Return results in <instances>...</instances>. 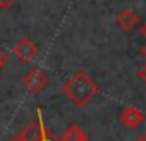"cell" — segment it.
<instances>
[{"instance_id": "obj_1", "label": "cell", "mask_w": 146, "mask_h": 141, "mask_svg": "<svg viewBox=\"0 0 146 141\" xmlns=\"http://www.w3.org/2000/svg\"><path fill=\"white\" fill-rule=\"evenodd\" d=\"M98 91H100L98 84L84 72V70H78L64 86L65 96L78 107H86L98 95Z\"/></svg>"}, {"instance_id": "obj_3", "label": "cell", "mask_w": 146, "mask_h": 141, "mask_svg": "<svg viewBox=\"0 0 146 141\" xmlns=\"http://www.w3.org/2000/svg\"><path fill=\"white\" fill-rule=\"evenodd\" d=\"M14 55L19 59V62L23 64H29L36 59L38 55V47L35 45V41H31L29 38H23L16 47H14Z\"/></svg>"}, {"instance_id": "obj_11", "label": "cell", "mask_w": 146, "mask_h": 141, "mask_svg": "<svg viewBox=\"0 0 146 141\" xmlns=\"http://www.w3.org/2000/svg\"><path fill=\"white\" fill-rule=\"evenodd\" d=\"M137 76H139V79H141L143 83H146V65L139 70V72H137Z\"/></svg>"}, {"instance_id": "obj_5", "label": "cell", "mask_w": 146, "mask_h": 141, "mask_svg": "<svg viewBox=\"0 0 146 141\" xmlns=\"http://www.w3.org/2000/svg\"><path fill=\"white\" fill-rule=\"evenodd\" d=\"M139 16L132 11V9H125L117 16V26L124 31V33H132V29L139 24Z\"/></svg>"}, {"instance_id": "obj_13", "label": "cell", "mask_w": 146, "mask_h": 141, "mask_svg": "<svg viewBox=\"0 0 146 141\" xmlns=\"http://www.w3.org/2000/svg\"><path fill=\"white\" fill-rule=\"evenodd\" d=\"M141 35H143V36L146 38V23H144V24L141 26Z\"/></svg>"}, {"instance_id": "obj_9", "label": "cell", "mask_w": 146, "mask_h": 141, "mask_svg": "<svg viewBox=\"0 0 146 141\" xmlns=\"http://www.w3.org/2000/svg\"><path fill=\"white\" fill-rule=\"evenodd\" d=\"M12 4H14V0H0V9L5 11L9 7H12Z\"/></svg>"}, {"instance_id": "obj_12", "label": "cell", "mask_w": 146, "mask_h": 141, "mask_svg": "<svg viewBox=\"0 0 146 141\" xmlns=\"http://www.w3.org/2000/svg\"><path fill=\"white\" fill-rule=\"evenodd\" d=\"M9 141H24V138H23V134L19 132V134H16V136H12Z\"/></svg>"}, {"instance_id": "obj_15", "label": "cell", "mask_w": 146, "mask_h": 141, "mask_svg": "<svg viewBox=\"0 0 146 141\" xmlns=\"http://www.w3.org/2000/svg\"><path fill=\"white\" fill-rule=\"evenodd\" d=\"M141 55H143V57H144V59H146V47H144V48H143V50H141Z\"/></svg>"}, {"instance_id": "obj_7", "label": "cell", "mask_w": 146, "mask_h": 141, "mask_svg": "<svg viewBox=\"0 0 146 141\" xmlns=\"http://www.w3.org/2000/svg\"><path fill=\"white\" fill-rule=\"evenodd\" d=\"M58 141H90V139H88V136H86V132L83 131L81 126L72 124V126L64 132V136H62Z\"/></svg>"}, {"instance_id": "obj_14", "label": "cell", "mask_w": 146, "mask_h": 141, "mask_svg": "<svg viewBox=\"0 0 146 141\" xmlns=\"http://www.w3.org/2000/svg\"><path fill=\"white\" fill-rule=\"evenodd\" d=\"M134 141H146V134H141L139 138H136Z\"/></svg>"}, {"instance_id": "obj_6", "label": "cell", "mask_w": 146, "mask_h": 141, "mask_svg": "<svg viewBox=\"0 0 146 141\" xmlns=\"http://www.w3.org/2000/svg\"><path fill=\"white\" fill-rule=\"evenodd\" d=\"M120 122L129 127V129H137L143 122H144V114L136 108V107H127L124 112H122V117H120Z\"/></svg>"}, {"instance_id": "obj_2", "label": "cell", "mask_w": 146, "mask_h": 141, "mask_svg": "<svg viewBox=\"0 0 146 141\" xmlns=\"http://www.w3.org/2000/svg\"><path fill=\"white\" fill-rule=\"evenodd\" d=\"M23 84L29 93H41L50 84V78L41 69H33L23 78Z\"/></svg>"}, {"instance_id": "obj_8", "label": "cell", "mask_w": 146, "mask_h": 141, "mask_svg": "<svg viewBox=\"0 0 146 141\" xmlns=\"http://www.w3.org/2000/svg\"><path fill=\"white\" fill-rule=\"evenodd\" d=\"M7 60H9V55H7L2 48H0V69H2V67L7 64Z\"/></svg>"}, {"instance_id": "obj_4", "label": "cell", "mask_w": 146, "mask_h": 141, "mask_svg": "<svg viewBox=\"0 0 146 141\" xmlns=\"http://www.w3.org/2000/svg\"><path fill=\"white\" fill-rule=\"evenodd\" d=\"M45 132H46V127H45V122H43V117H41V110L38 108V120L26 126L21 131V134H23L24 141H40Z\"/></svg>"}, {"instance_id": "obj_10", "label": "cell", "mask_w": 146, "mask_h": 141, "mask_svg": "<svg viewBox=\"0 0 146 141\" xmlns=\"http://www.w3.org/2000/svg\"><path fill=\"white\" fill-rule=\"evenodd\" d=\"M40 141H58V139H55V136H53L52 132H48V131H46V132L43 134V138H41Z\"/></svg>"}]
</instances>
